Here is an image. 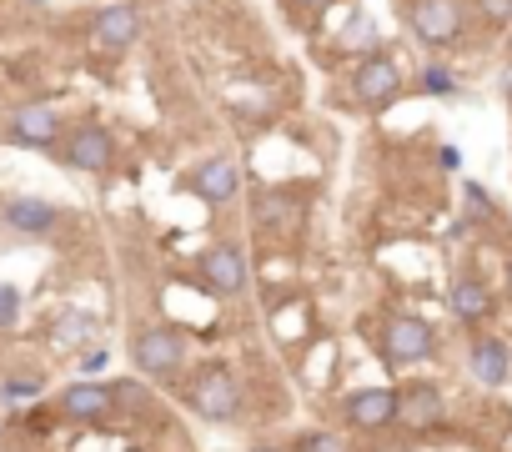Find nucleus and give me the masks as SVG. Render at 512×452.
<instances>
[{
	"mask_svg": "<svg viewBox=\"0 0 512 452\" xmlns=\"http://www.w3.org/2000/svg\"><path fill=\"white\" fill-rule=\"evenodd\" d=\"M292 6H297V11H312V16H322V11H332V6H337V0H292Z\"/></svg>",
	"mask_w": 512,
	"mask_h": 452,
	"instance_id": "5701e85b",
	"label": "nucleus"
},
{
	"mask_svg": "<svg viewBox=\"0 0 512 452\" xmlns=\"http://www.w3.org/2000/svg\"><path fill=\"white\" fill-rule=\"evenodd\" d=\"M251 452H287V447H272V442H256Z\"/></svg>",
	"mask_w": 512,
	"mask_h": 452,
	"instance_id": "393cba45",
	"label": "nucleus"
},
{
	"mask_svg": "<svg viewBox=\"0 0 512 452\" xmlns=\"http://www.w3.org/2000/svg\"><path fill=\"white\" fill-rule=\"evenodd\" d=\"M467 0H407V26L427 51H452L467 36Z\"/></svg>",
	"mask_w": 512,
	"mask_h": 452,
	"instance_id": "f257e3e1",
	"label": "nucleus"
},
{
	"mask_svg": "<svg viewBox=\"0 0 512 452\" xmlns=\"http://www.w3.org/2000/svg\"><path fill=\"white\" fill-rule=\"evenodd\" d=\"M56 412L71 422H106L116 417V392L106 382H71L56 392Z\"/></svg>",
	"mask_w": 512,
	"mask_h": 452,
	"instance_id": "dca6fc26",
	"label": "nucleus"
},
{
	"mask_svg": "<svg viewBox=\"0 0 512 452\" xmlns=\"http://www.w3.org/2000/svg\"><path fill=\"white\" fill-rule=\"evenodd\" d=\"M472 16L487 31H512V0H472Z\"/></svg>",
	"mask_w": 512,
	"mask_h": 452,
	"instance_id": "6ab92c4d",
	"label": "nucleus"
},
{
	"mask_svg": "<svg viewBox=\"0 0 512 452\" xmlns=\"http://www.w3.org/2000/svg\"><path fill=\"white\" fill-rule=\"evenodd\" d=\"M417 81H422V91H427V96H457V76H452L442 61H427Z\"/></svg>",
	"mask_w": 512,
	"mask_h": 452,
	"instance_id": "aec40b11",
	"label": "nucleus"
},
{
	"mask_svg": "<svg viewBox=\"0 0 512 452\" xmlns=\"http://www.w3.org/2000/svg\"><path fill=\"white\" fill-rule=\"evenodd\" d=\"M437 347H442V342H437V327H432L427 317H417V312H397V317L382 327V362L397 367V372L432 362Z\"/></svg>",
	"mask_w": 512,
	"mask_h": 452,
	"instance_id": "7ed1b4c3",
	"label": "nucleus"
},
{
	"mask_svg": "<svg viewBox=\"0 0 512 452\" xmlns=\"http://www.w3.org/2000/svg\"><path fill=\"white\" fill-rule=\"evenodd\" d=\"M251 216H256V226H262L267 237H292L297 226H302V201L292 191L262 186V191L251 196Z\"/></svg>",
	"mask_w": 512,
	"mask_h": 452,
	"instance_id": "f3484780",
	"label": "nucleus"
},
{
	"mask_svg": "<svg viewBox=\"0 0 512 452\" xmlns=\"http://www.w3.org/2000/svg\"><path fill=\"white\" fill-rule=\"evenodd\" d=\"M51 156L81 176H111L116 171V136L101 121H81V126H66V136Z\"/></svg>",
	"mask_w": 512,
	"mask_h": 452,
	"instance_id": "f03ea898",
	"label": "nucleus"
},
{
	"mask_svg": "<svg viewBox=\"0 0 512 452\" xmlns=\"http://www.w3.org/2000/svg\"><path fill=\"white\" fill-rule=\"evenodd\" d=\"M61 136H66V121L46 101H26L0 121V146H16V151H46L51 156L61 146Z\"/></svg>",
	"mask_w": 512,
	"mask_h": 452,
	"instance_id": "20e7f679",
	"label": "nucleus"
},
{
	"mask_svg": "<svg viewBox=\"0 0 512 452\" xmlns=\"http://www.w3.org/2000/svg\"><path fill=\"white\" fill-rule=\"evenodd\" d=\"M447 422V392L432 377H412L397 387V427L407 432H437Z\"/></svg>",
	"mask_w": 512,
	"mask_h": 452,
	"instance_id": "6e6552de",
	"label": "nucleus"
},
{
	"mask_svg": "<svg viewBox=\"0 0 512 452\" xmlns=\"http://www.w3.org/2000/svg\"><path fill=\"white\" fill-rule=\"evenodd\" d=\"M201 282L216 292V297H241L246 292V282H251V267H246V252L241 247H231V242H216V247H206L201 252Z\"/></svg>",
	"mask_w": 512,
	"mask_h": 452,
	"instance_id": "4468645a",
	"label": "nucleus"
},
{
	"mask_svg": "<svg viewBox=\"0 0 512 452\" xmlns=\"http://www.w3.org/2000/svg\"><path fill=\"white\" fill-rule=\"evenodd\" d=\"M131 367H136L141 377H151V382L176 377V372L186 367V337H181L176 327H161V322L136 327V337H131Z\"/></svg>",
	"mask_w": 512,
	"mask_h": 452,
	"instance_id": "0eeeda50",
	"label": "nucleus"
},
{
	"mask_svg": "<svg viewBox=\"0 0 512 452\" xmlns=\"http://www.w3.org/2000/svg\"><path fill=\"white\" fill-rule=\"evenodd\" d=\"M141 41V6L136 0H116V6H101L91 16V46L106 56H121Z\"/></svg>",
	"mask_w": 512,
	"mask_h": 452,
	"instance_id": "9d476101",
	"label": "nucleus"
},
{
	"mask_svg": "<svg viewBox=\"0 0 512 452\" xmlns=\"http://www.w3.org/2000/svg\"><path fill=\"white\" fill-rule=\"evenodd\" d=\"M0 226L16 237H51L61 226V206L46 196H0Z\"/></svg>",
	"mask_w": 512,
	"mask_h": 452,
	"instance_id": "f8f14e48",
	"label": "nucleus"
},
{
	"mask_svg": "<svg viewBox=\"0 0 512 452\" xmlns=\"http://www.w3.org/2000/svg\"><path fill=\"white\" fill-rule=\"evenodd\" d=\"M292 452H347V447H342V437H332V432H322V427H307V432L292 442Z\"/></svg>",
	"mask_w": 512,
	"mask_h": 452,
	"instance_id": "412c9836",
	"label": "nucleus"
},
{
	"mask_svg": "<svg viewBox=\"0 0 512 452\" xmlns=\"http://www.w3.org/2000/svg\"><path fill=\"white\" fill-rule=\"evenodd\" d=\"M402 66L387 56V51H372V56H362L357 66H352V81H347V91H352V101L362 106V111H392L397 101H402Z\"/></svg>",
	"mask_w": 512,
	"mask_h": 452,
	"instance_id": "423d86ee",
	"label": "nucleus"
},
{
	"mask_svg": "<svg viewBox=\"0 0 512 452\" xmlns=\"http://www.w3.org/2000/svg\"><path fill=\"white\" fill-rule=\"evenodd\" d=\"M196 201H206V206H226L236 191H241V166L231 161V156H206V161H196L191 171H186V181H181Z\"/></svg>",
	"mask_w": 512,
	"mask_h": 452,
	"instance_id": "ddd939ff",
	"label": "nucleus"
},
{
	"mask_svg": "<svg viewBox=\"0 0 512 452\" xmlns=\"http://www.w3.org/2000/svg\"><path fill=\"white\" fill-rule=\"evenodd\" d=\"M467 377L477 387H507L512 382V347L497 332H477L467 342Z\"/></svg>",
	"mask_w": 512,
	"mask_h": 452,
	"instance_id": "2eb2a0df",
	"label": "nucleus"
},
{
	"mask_svg": "<svg viewBox=\"0 0 512 452\" xmlns=\"http://www.w3.org/2000/svg\"><path fill=\"white\" fill-rule=\"evenodd\" d=\"M342 422L352 432H367V437L397 427V387H357V392H347Z\"/></svg>",
	"mask_w": 512,
	"mask_h": 452,
	"instance_id": "1a4fd4ad",
	"label": "nucleus"
},
{
	"mask_svg": "<svg viewBox=\"0 0 512 452\" xmlns=\"http://www.w3.org/2000/svg\"><path fill=\"white\" fill-rule=\"evenodd\" d=\"M447 312H452L462 327L482 332V327L497 317V292H492V282L477 277V272H462V277L447 287Z\"/></svg>",
	"mask_w": 512,
	"mask_h": 452,
	"instance_id": "9b49d317",
	"label": "nucleus"
},
{
	"mask_svg": "<svg viewBox=\"0 0 512 452\" xmlns=\"http://www.w3.org/2000/svg\"><path fill=\"white\" fill-rule=\"evenodd\" d=\"M96 337V322L86 317V312H61L56 322H51V342H56V352H76V347H86Z\"/></svg>",
	"mask_w": 512,
	"mask_h": 452,
	"instance_id": "a211bd4d",
	"label": "nucleus"
},
{
	"mask_svg": "<svg viewBox=\"0 0 512 452\" xmlns=\"http://www.w3.org/2000/svg\"><path fill=\"white\" fill-rule=\"evenodd\" d=\"M502 287H507V297H512V252H507V262H502Z\"/></svg>",
	"mask_w": 512,
	"mask_h": 452,
	"instance_id": "b1692460",
	"label": "nucleus"
},
{
	"mask_svg": "<svg viewBox=\"0 0 512 452\" xmlns=\"http://www.w3.org/2000/svg\"><path fill=\"white\" fill-rule=\"evenodd\" d=\"M186 402H191V412L201 417V422H216V427H226V422H236L241 417V382L226 372V367H201V372H191V382H186Z\"/></svg>",
	"mask_w": 512,
	"mask_h": 452,
	"instance_id": "39448f33",
	"label": "nucleus"
},
{
	"mask_svg": "<svg viewBox=\"0 0 512 452\" xmlns=\"http://www.w3.org/2000/svg\"><path fill=\"white\" fill-rule=\"evenodd\" d=\"M16 322H21V287L0 282V332H11Z\"/></svg>",
	"mask_w": 512,
	"mask_h": 452,
	"instance_id": "4be33fe9",
	"label": "nucleus"
}]
</instances>
